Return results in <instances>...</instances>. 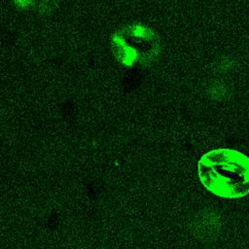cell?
Instances as JSON below:
<instances>
[{
    "mask_svg": "<svg viewBox=\"0 0 249 249\" xmlns=\"http://www.w3.org/2000/svg\"><path fill=\"white\" fill-rule=\"evenodd\" d=\"M198 177L212 194L239 198L249 194V158L227 148L212 150L198 161Z\"/></svg>",
    "mask_w": 249,
    "mask_h": 249,
    "instance_id": "cell-1",
    "label": "cell"
}]
</instances>
